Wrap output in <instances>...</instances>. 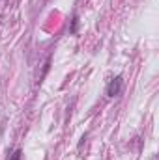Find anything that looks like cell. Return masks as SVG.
<instances>
[{
  "instance_id": "7a4b0ae2",
  "label": "cell",
  "mask_w": 159,
  "mask_h": 160,
  "mask_svg": "<svg viewBox=\"0 0 159 160\" xmlns=\"http://www.w3.org/2000/svg\"><path fill=\"white\" fill-rule=\"evenodd\" d=\"M8 160H23V151L17 147V149H13L11 151V155L8 157Z\"/></svg>"
},
{
  "instance_id": "3957f363",
  "label": "cell",
  "mask_w": 159,
  "mask_h": 160,
  "mask_svg": "<svg viewBox=\"0 0 159 160\" xmlns=\"http://www.w3.org/2000/svg\"><path fill=\"white\" fill-rule=\"evenodd\" d=\"M77 26H79V17L77 15H73V19H71V34H77Z\"/></svg>"
},
{
  "instance_id": "6da1fadb",
  "label": "cell",
  "mask_w": 159,
  "mask_h": 160,
  "mask_svg": "<svg viewBox=\"0 0 159 160\" xmlns=\"http://www.w3.org/2000/svg\"><path fill=\"white\" fill-rule=\"evenodd\" d=\"M122 91H123V78L122 77H114L107 84V89H105L107 97H118Z\"/></svg>"
}]
</instances>
